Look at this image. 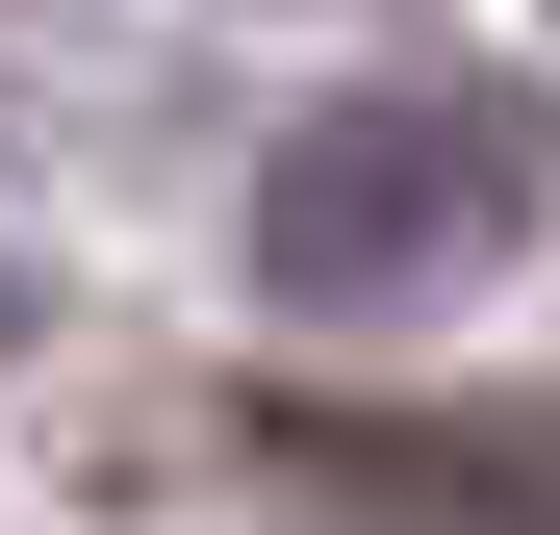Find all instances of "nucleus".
<instances>
[{
	"label": "nucleus",
	"mask_w": 560,
	"mask_h": 535,
	"mask_svg": "<svg viewBox=\"0 0 560 535\" xmlns=\"http://www.w3.org/2000/svg\"><path fill=\"white\" fill-rule=\"evenodd\" d=\"M560 205V128L510 103V77H383V103H306L255 153V306L306 332H383V306H458L510 281Z\"/></svg>",
	"instance_id": "nucleus-1"
},
{
	"label": "nucleus",
	"mask_w": 560,
	"mask_h": 535,
	"mask_svg": "<svg viewBox=\"0 0 560 535\" xmlns=\"http://www.w3.org/2000/svg\"><path fill=\"white\" fill-rule=\"evenodd\" d=\"M0 357H26V281H0Z\"/></svg>",
	"instance_id": "nucleus-3"
},
{
	"label": "nucleus",
	"mask_w": 560,
	"mask_h": 535,
	"mask_svg": "<svg viewBox=\"0 0 560 535\" xmlns=\"http://www.w3.org/2000/svg\"><path fill=\"white\" fill-rule=\"evenodd\" d=\"M230 460L357 535H560V408H230Z\"/></svg>",
	"instance_id": "nucleus-2"
}]
</instances>
